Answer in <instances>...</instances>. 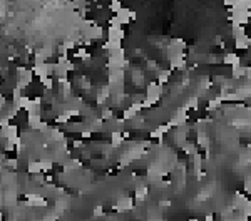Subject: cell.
I'll use <instances>...</instances> for the list:
<instances>
[{
  "label": "cell",
  "instance_id": "1",
  "mask_svg": "<svg viewBox=\"0 0 251 221\" xmlns=\"http://www.w3.org/2000/svg\"><path fill=\"white\" fill-rule=\"evenodd\" d=\"M132 173L136 176H146V174H147V169H146V168H139V169H134Z\"/></svg>",
  "mask_w": 251,
  "mask_h": 221
},
{
  "label": "cell",
  "instance_id": "2",
  "mask_svg": "<svg viewBox=\"0 0 251 221\" xmlns=\"http://www.w3.org/2000/svg\"><path fill=\"white\" fill-rule=\"evenodd\" d=\"M250 206H251V201H250Z\"/></svg>",
  "mask_w": 251,
  "mask_h": 221
}]
</instances>
